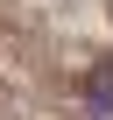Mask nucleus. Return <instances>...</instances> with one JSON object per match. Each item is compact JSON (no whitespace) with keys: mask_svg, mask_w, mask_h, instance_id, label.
Wrapping results in <instances>:
<instances>
[{"mask_svg":"<svg viewBox=\"0 0 113 120\" xmlns=\"http://www.w3.org/2000/svg\"><path fill=\"white\" fill-rule=\"evenodd\" d=\"M85 106H92V113H113V56L92 64V78H85Z\"/></svg>","mask_w":113,"mask_h":120,"instance_id":"obj_1","label":"nucleus"}]
</instances>
